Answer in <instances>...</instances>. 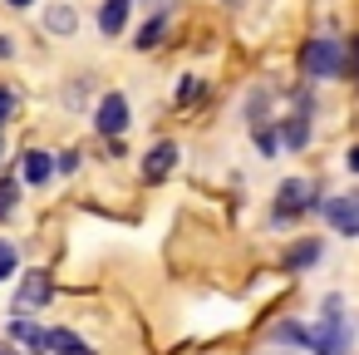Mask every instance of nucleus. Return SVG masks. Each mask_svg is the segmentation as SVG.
Here are the masks:
<instances>
[{"mask_svg": "<svg viewBox=\"0 0 359 355\" xmlns=\"http://www.w3.org/2000/svg\"><path fill=\"white\" fill-rule=\"evenodd\" d=\"M310 350L315 355H349V325L339 316V301H325V321L310 330Z\"/></svg>", "mask_w": 359, "mask_h": 355, "instance_id": "nucleus-2", "label": "nucleus"}, {"mask_svg": "<svg viewBox=\"0 0 359 355\" xmlns=\"http://www.w3.org/2000/svg\"><path fill=\"white\" fill-rule=\"evenodd\" d=\"M305 75L315 79V84H325V79H339L344 75V45H339V35H315L310 45H305Z\"/></svg>", "mask_w": 359, "mask_h": 355, "instance_id": "nucleus-1", "label": "nucleus"}, {"mask_svg": "<svg viewBox=\"0 0 359 355\" xmlns=\"http://www.w3.org/2000/svg\"><path fill=\"white\" fill-rule=\"evenodd\" d=\"M94 129L109 134V138H118V134L128 129V99H123V94H104V99H99V114H94Z\"/></svg>", "mask_w": 359, "mask_h": 355, "instance_id": "nucleus-5", "label": "nucleus"}, {"mask_svg": "<svg viewBox=\"0 0 359 355\" xmlns=\"http://www.w3.org/2000/svg\"><path fill=\"white\" fill-rule=\"evenodd\" d=\"M50 296H55L50 271H30V276L20 281V291H15V306H20V311H30V306H45Z\"/></svg>", "mask_w": 359, "mask_h": 355, "instance_id": "nucleus-6", "label": "nucleus"}, {"mask_svg": "<svg viewBox=\"0 0 359 355\" xmlns=\"http://www.w3.org/2000/svg\"><path fill=\"white\" fill-rule=\"evenodd\" d=\"M197 89H202V84H197V75H187V79H182V89H177V104H192V99H197Z\"/></svg>", "mask_w": 359, "mask_h": 355, "instance_id": "nucleus-20", "label": "nucleus"}, {"mask_svg": "<svg viewBox=\"0 0 359 355\" xmlns=\"http://www.w3.org/2000/svg\"><path fill=\"white\" fill-rule=\"evenodd\" d=\"M15 109H20V99H15V89H11V84H0V129H6V124L15 119Z\"/></svg>", "mask_w": 359, "mask_h": 355, "instance_id": "nucleus-18", "label": "nucleus"}, {"mask_svg": "<svg viewBox=\"0 0 359 355\" xmlns=\"http://www.w3.org/2000/svg\"><path fill=\"white\" fill-rule=\"evenodd\" d=\"M45 350H55V355H94L74 330H45Z\"/></svg>", "mask_w": 359, "mask_h": 355, "instance_id": "nucleus-12", "label": "nucleus"}, {"mask_svg": "<svg viewBox=\"0 0 359 355\" xmlns=\"http://www.w3.org/2000/svg\"><path fill=\"white\" fill-rule=\"evenodd\" d=\"M11 340H15V345H25L30 355H45V330H40L35 321H25V316H15V321H11Z\"/></svg>", "mask_w": 359, "mask_h": 355, "instance_id": "nucleus-10", "label": "nucleus"}, {"mask_svg": "<svg viewBox=\"0 0 359 355\" xmlns=\"http://www.w3.org/2000/svg\"><path fill=\"white\" fill-rule=\"evenodd\" d=\"M0 355H20V350H15V345H6V340H0Z\"/></svg>", "mask_w": 359, "mask_h": 355, "instance_id": "nucleus-25", "label": "nucleus"}, {"mask_svg": "<svg viewBox=\"0 0 359 355\" xmlns=\"http://www.w3.org/2000/svg\"><path fill=\"white\" fill-rule=\"evenodd\" d=\"M280 138H285V148H305L310 143V104L300 99V109L280 124Z\"/></svg>", "mask_w": 359, "mask_h": 355, "instance_id": "nucleus-8", "label": "nucleus"}, {"mask_svg": "<svg viewBox=\"0 0 359 355\" xmlns=\"http://www.w3.org/2000/svg\"><path fill=\"white\" fill-rule=\"evenodd\" d=\"M163 30H168V11H163V15H153V20L138 30V40H133V45H138V50H153V45L163 40Z\"/></svg>", "mask_w": 359, "mask_h": 355, "instance_id": "nucleus-14", "label": "nucleus"}, {"mask_svg": "<svg viewBox=\"0 0 359 355\" xmlns=\"http://www.w3.org/2000/svg\"><path fill=\"white\" fill-rule=\"evenodd\" d=\"M15 202H20V183L15 178H0V222L15 212Z\"/></svg>", "mask_w": 359, "mask_h": 355, "instance_id": "nucleus-15", "label": "nucleus"}, {"mask_svg": "<svg viewBox=\"0 0 359 355\" xmlns=\"http://www.w3.org/2000/svg\"><path fill=\"white\" fill-rule=\"evenodd\" d=\"M172 168H177V143H153V153L143 158V178L148 183H163Z\"/></svg>", "mask_w": 359, "mask_h": 355, "instance_id": "nucleus-7", "label": "nucleus"}, {"mask_svg": "<svg viewBox=\"0 0 359 355\" xmlns=\"http://www.w3.org/2000/svg\"><path fill=\"white\" fill-rule=\"evenodd\" d=\"M315 257H320V242H300V247L285 257V266H290V271H300V266H310Z\"/></svg>", "mask_w": 359, "mask_h": 355, "instance_id": "nucleus-16", "label": "nucleus"}, {"mask_svg": "<svg viewBox=\"0 0 359 355\" xmlns=\"http://www.w3.org/2000/svg\"><path fill=\"white\" fill-rule=\"evenodd\" d=\"M11 276H15V247L0 242V281H11Z\"/></svg>", "mask_w": 359, "mask_h": 355, "instance_id": "nucleus-19", "label": "nucleus"}, {"mask_svg": "<svg viewBox=\"0 0 359 355\" xmlns=\"http://www.w3.org/2000/svg\"><path fill=\"white\" fill-rule=\"evenodd\" d=\"M128 6H133V0H104V11H99V30H104L109 40H118V35H123V25H128Z\"/></svg>", "mask_w": 359, "mask_h": 355, "instance_id": "nucleus-9", "label": "nucleus"}, {"mask_svg": "<svg viewBox=\"0 0 359 355\" xmlns=\"http://www.w3.org/2000/svg\"><path fill=\"white\" fill-rule=\"evenodd\" d=\"M74 25H79L74 6H50V11H45V30H50V35H74Z\"/></svg>", "mask_w": 359, "mask_h": 355, "instance_id": "nucleus-13", "label": "nucleus"}, {"mask_svg": "<svg viewBox=\"0 0 359 355\" xmlns=\"http://www.w3.org/2000/svg\"><path fill=\"white\" fill-rule=\"evenodd\" d=\"M325 217L339 237H359V193H334L325 202Z\"/></svg>", "mask_w": 359, "mask_h": 355, "instance_id": "nucleus-4", "label": "nucleus"}, {"mask_svg": "<svg viewBox=\"0 0 359 355\" xmlns=\"http://www.w3.org/2000/svg\"><path fill=\"white\" fill-rule=\"evenodd\" d=\"M349 168H354V173H359V143H354V148H349Z\"/></svg>", "mask_w": 359, "mask_h": 355, "instance_id": "nucleus-23", "label": "nucleus"}, {"mask_svg": "<svg viewBox=\"0 0 359 355\" xmlns=\"http://www.w3.org/2000/svg\"><path fill=\"white\" fill-rule=\"evenodd\" d=\"M6 6H11V11H25V6H35V0H6Z\"/></svg>", "mask_w": 359, "mask_h": 355, "instance_id": "nucleus-24", "label": "nucleus"}, {"mask_svg": "<svg viewBox=\"0 0 359 355\" xmlns=\"http://www.w3.org/2000/svg\"><path fill=\"white\" fill-rule=\"evenodd\" d=\"M20 173H25V183H35V188H40V183H50V173H55V158H50V153H40V148H30V153H25V163H20Z\"/></svg>", "mask_w": 359, "mask_h": 355, "instance_id": "nucleus-11", "label": "nucleus"}, {"mask_svg": "<svg viewBox=\"0 0 359 355\" xmlns=\"http://www.w3.org/2000/svg\"><path fill=\"white\" fill-rule=\"evenodd\" d=\"M276 340H290V345H310V330H305V325H295V321H280V325H276Z\"/></svg>", "mask_w": 359, "mask_h": 355, "instance_id": "nucleus-17", "label": "nucleus"}, {"mask_svg": "<svg viewBox=\"0 0 359 355\" xmlns=\"http://www.w3.org/2000/svg\"><path fill=\"white\" fill-rule=\"evenodd\" d=\"M74 168H79V153H74V148H69V153H60V173H74Z\"/></svg>", "mask_w": 359, "mask_h": 355, "instance_id": "nucleus-21", "label": "nucleus"}, {"mask_svg": "<svg viewBox=\"0 0 359 355\" xmlns=\"http://www.w3.org/2000/svg\"><path fill=\"white\" fill-rule=\"evenodd\" d=\"M15 55V45H11V35H0V60H11Z\"/></svg>", "mask_w": 359, "mask_h": 355, "instance_id": "nucleus-22", "label": "nucleus"}, {"mask_svg": "<svg viewBox=\"0 0 359 355\" xmlns=\"http://www.w3.org/2000/svg\"><path fill=\"white\" fill-rule=\"evenodd\" d=\"M315 207V188L305 183V178H285L280 188H276V217L285 222V217H300V212H310Z\"/></svg>", "mask_w": 359, "mask_h": 355, "instance_id": "nucleus-3", "label": "nucleus"}]
</instances>
